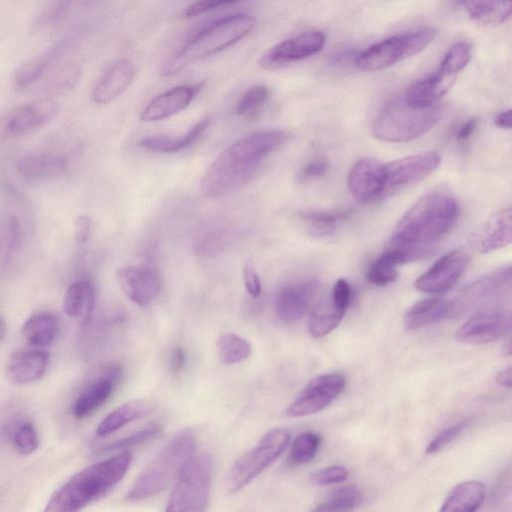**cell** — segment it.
<instances>
[{
	"instance_id": "cell-1",
	"label": "cell",
	"mask_w": 512,
	"mask_h": 512,
	"mask_svg": "<svg viewBox=\"0 0 512 512\" xmlns=\"http://www.w3.org/2000/svg\"><path fill=\"white\" fill-rule=\"evenodd\" d=\"M289 139L283 130H261L245 135L226 147L205 172L201 190L217 198L232 193L258 171L263 159Z\"/></svg>"
},
{
	"instance_id": "cell-2",
	"label": "cell",
	"mask_w": 512,
	"mask_h": 512,
	"mask_svg": "<svg viewBox=\"0 0 512 512\" xmlns=\"http://www.w3.org/2000/svg\"><path fill=\"white\" fill-rule=\"evenodd\" d=\"M459 214V204L449 193H427L399 220L391 236V247L407 251L412 261L423 258L452 229Z\"/></svg>"
},
{
	"instance_id": "cell-3",
	"label": "cell",
	"mask_w": 512,
	"mask_h": 512,
	"mask_svg": "<svg viewBox=\"0 0 512 512\" xmlns=\"http://www.w3.org/2000/svg\"><path fill=\"white\" fill-rule=\"evenodd\" d=\"M131 459L130 452L122 451L75 473L54 491L43 512H81L124 477Z\"/></svg>"
},
{
	"instance_id": "cell-4",
	"label": "cell",
	"mask_w": 512,
	"mask_h": 512,
	"mask_svg": "<svg viewBox=\"0 0 512 512\" xmlns=\"http://www.w3.org/2000/svg\"><path fill=\"white\" fill-rule=\"evenodd\" d=\"M196 434L192 428L178 431L146 466L129 489L126 499L135 502L168 488L194 457Z\"/></svg>"
},
{
	"instance_id": "cell-5",
	"label": "cell",
	"mask_w": 512,
	"mask_h": 512,
	"mask_svg": "<svg viewBox=\"0 0 512 512\" xmlns=\"http://www.w3.org/2000/svg\"><path fill=\"white\" fill-rule=\"evenodd\" d=\"M256 19L248 14H233L206 25L195 33L164 68L171 75L185 65L212 56L248 35L255 27Z\"/></svg>"
},
{
	"instance_id": "cell-6",
	"label": "cell",
	"mask_w": 512,
	"mask_h": 512,
	"mask_svg": "<svg viewBox=\"0 0 512 512\" xmlns=\"http://www.w3.org/2000/svg\"><path fill=\"white\" fill-rule=\"evenodd\" d=\"M444 107L426 108L409 105L403 95L385 105L373 124V135L385 142H407L431 130L443 117Z\"/></svg>"
},
{
	"instance_id": "cell-7",
	"label": "cell",
	"mask_w": 512,
	"mask_h": 512,
	"mask_svg": "<svg viewBox=\"0 0 512 512\" xmlns=\"http://www.w3.org/2000/svg\"><path fill=\"white\" fill-rule=\"evenodd\" d=\"M471 58V47L458 42L449 48L438 69L432 75L414 82L403 94L405 101L417 108L436 105L449 91L457 75L466 67Z\"/></svg>"
},
{
	"instance_id": "cell-8",
	"label": "cell",
	"mask_w": 512,
	"mask_h": 512,
	"mask_svg": "<svg viewBox=\"0 0 512 512\" xmlns=\"http://www.w3.org/2000/svg\"><path fill=\"white\" fill-rule=\"evenodd\" d=\"M212 468L210 455L194 456L178 476L164 512H204L210 497Z\"/></svg>"
},
{
	"instance_id": "cell-9",
	"label": "cell",
	"mask_w": 512,
	"mask_h": 512,
	"mask_svg": "<svg viewBox=\"0 0 512 512\" xmlns=\"http://www.w3.org/2000/svg\"><path fill=\"white\" fill-rule=\"evenodd\" d=\"M433 28H421L400 33L375 43L356 58L358 69L379 71L423 51L435 38Z\"/></svg>"
},
{
	"instance_id": "cell-10",
	"label": "cell",
	"mask_w": 512,
	"mask_h": 512,
	"mask_svg": "<svg viewBox=\"0 0 512 512\" xmlns=\"http://www.w3.org/2000/svg\"><path fill=\"white\" fill-rule=\"evenodd\" d=\"M289 441L290 433L285 428L268 431L254 448L232 465L227 477L229 493H237L269 467L285 451Z\"/></svg>"
},
{
	"instance_id": "cell-11",
	"label": "cell",
	"mask_w": 512,
	"mask_h": 512,
	"mask_svg": "<svg viewBox=\"0 0 512 512\" xmlns=\"http://www.w3.org/2000/svg\"><path fill=\"white\" fill-rule=\"evenodd\" d=\"M511 267H500L465 286L449 303V315L459 317L473 311L492 308L511 290Z\"/></svg>"
},
{
	"instance_id": "cell-12",
	"label": "cell",
	"mask_w": 512,
	"mask_h": 512,
	"mask_svg": "<svg viewBox=\"0 0 512 512\" xmlns=\"http://www.w3.org/2000/svg\"><path fill=\"white\" fill-rule=\"evenodd\" d=\"M346 380L339 373H325L313 378L287 407L289 417H303L320 412L344 390Z\"/></svg>"
},
{
	"instance_id": "cell-13",
	"label": "cell",
	"mask_w": 512,
	"mask_h": 512,
	"mask_svg": "<svg viewBox=\"0 0 512 512\" xmlns=\"http://www.w3.org/2000/svg\"><path fill=\"white\" fill-rule=\"evenodd\" d=\"M441 162L435 151L409 155L383 164L384 195L415 184L433 173Z\"/></svg>"
},
{
	"instance_id": "cell-14",
	"label": "cell",
	"mask_w": 512,
	"mask_h": 512,
	"mask_svg": "<svg viewBox=\"0 0 512 512\" xmlns=\"http://www.w3.org/2000/svg\"><path fill=\"white\" fill-rule=\"evenodd\" d=\"M59 103L50 97L33 100L14 107L2 123L6 135L19 136L42 128L55 119Z\"/></svg>"
},
{
	"instance_id": "cell-15",
	"label": "cell",
	"mask_w": 512,
	"mask_h": 512,
	"mask_svg": "<svg viewBox=\"0 0 512 512\" xmlns=\"http://www.w3.org/2000/svg\"><path fill=\"white\" fill-rule=\"evenodd\" d=\"M351 290L348 282L338 279L328 297L319 301L311 310L308 331L314 338L332 332L342 321L350 304Z\"/></svg>"
},
{
	"instance_id": "cell-16",
	"label": "cell",
	"mask_w": 512,
	"mask_h": 512,
	"mask_svg": "<svg viewBox=\"0 0 512 512\" xmlns=\"http://www.w3.org/2000/svg\"><path fill=\"white\" fill-rule=\"evenodd\" d=\"M326 36L321 31H307L273 46L259 60L263 69H276L306 59L322 50Z\"/></svg>"
},
{
	"instance_id": "cell-17",
	"label": "cell",
	"mask_w": 512,
	"mask_h": 512,
	"mask_svg": "<svg viewBox=\"0 0 512 512\" xmlns=\"http://www.w3.org/2000/svg\"><path fill=\"white\" fill-rule=\"evenodd\" d=\"M510 328V313L501 308H488L476 312L457 330L458 341L485 344L502 338Z\"/></svg>"
},
{
	"instance_id": "cell-18",
	"label": "cell",
	"mask_w": 512,
	"mask_h": 512,
	"mask_svg": "<svg viewBox=\"0 0 512 512\" xmlns=\"http://www.w3.org/2000/svg\"><path fill=\"white\" fill-rule=\"evenodd\" d=\"M116 281L122 293L139 306L149 305L161 291L160 276L149 264L119 268Z\"/></svg>"
},
{
	"instance_id": "cell-19",
	"label": "cell",
	"mask_w": 512,
	"mask_h": 512,
	"mask_svg": "<svg viewBox=\"0 0 512 512\" xmlns=\"http://www.w3.org/2000/svg\"><path fill=\"white\" fill-rule=\"evenodd\" d=\"M468 261L467 254L460 249L444 254L417 278L414 283L415 288L431 294L447 291L461 277Z\"/></svg>"
},
{
	"instance_id": "cell-20",
	"label": "cell",
	"mask_w": 512,
	"mask_h": 512,
	"mask_svg": "<svg viewBox=\"0 0 512 512\" xmlns=\"http://www.w3.org/2000/svg\"><path fill=\"white\" fill-rule=\"evenodd\" d=\"M15 168L26 180L47 181L64 176L70 168V159L67 154L57 150H33L21 155Z\"/></svg>"
},
{
	"instance_id": "cell-21",
	"label": "cell",
	"mask_w": 512,
	"mask_h": 512,
	"mask_svg": "<svg viewBox=\"0 0 512 512\" xmlns=\"http://www.w3.org/2000/svg\"><path fill=\"white\" fill-rule=\"evenodd\" d=\"M348 188L362 203L384 196L383 164L368 157L356 161L348 174Z\"/></svg>"
},
{
	"instance_id": "cell-22",
	"label": "cell",
	"mask_w": 512,
	"mask_h": 512,
	"mask_svg": "<svg viewBox=\"0 0 512 512\" xmlns=\"http://www.w3.org/2000/svg\"><path fill=\"white\" fill-rule=\"evenodd\" d=\"M319 283L308 279L284 287L275 299V312L284 322L300 320L310 309L316 297Z\"/></svg>"
},
{
	"instance_id": "cell-23",
	"label": "cell",
	"mask_w": 512,
	"mask_h": 512,
	"mask_svg": "<svg viewBox=\"0 0 512 512\" xmlns=\"http://www.w3.org/2000/svg\"><path fill=\"white\" fill-rule=\"evenodd\" d=\"M202 87V83L180 85L159 94L145 106L140 119L155 122L181 112L190 105Z\"/></svg>"
},
{
	"instance_id": "cell-24",
	"label": "cell",
	"mask_w": 512,
	"mask_h": 512,
	"mask_svg": "<svg viewBox=\"0 0 512 512\" xmlns=\"http://www.w3.org/2000/svg\"><path fill=\"white\" fill-rule=\"evenodd\" d=\"M68 44L69 38L67 36L62 37L45 50L22 63L13 74V88L20 92L33 86L58 61L68 48Z\"/></svg>"
},
{
	"instance_id": "cell-25",
	"label": "cell",
	"mask_w": 512,
	"mask_h": 512,
	"mask_svg": "<svg viewBox=\"0 0 512 512\" xmlns=\"http://www.w3.org/2000/svg\"><path fill=\"white\" fill-rule=\"evenodd\" d=\"M136 69L128 59L115 62L97 81L91 98L97 105H106L121 95L134 81Z\"/></svg>"
},
{
	"instance_id": "cell-26",
	"label": "cell",
	"mask_w": 512,
	"mask_h": 512,
	"mask_svg": "<svg viewBox=\"0 0 512 512\" xmlns=\"http://www.w3.org/2000/svg\"><path fill=\"white\" fill-rule=\"evenodd\" d=\"M49 354L40 349L21 350L10 355L5 374L9 382L24 385L42 378L48 365Z\"/></svg>"
},
{
	"instance_id": "cell-27",
	"label": "cell",
	"mask_w": 512,
	"mask_h": 512,
	"mask_svg": "<svg viewBox=\"0 0 512 512\" xmlns=\"http://www.w3.org/2000/svg\"><path fill=\"white\" fill-rule=\"evenodd\" d=\"M120 375L121 370L118 367H112L89 384L73 403L74 417L77 419L89 417L101 407L111 396Z\"/></svg>"
},
{
	"instance_id": "cell-28",
	"label": "cell",
	"mask_w": 512,
	"mask_h": 512,
	"mask_svg": "<svg viewBox=\"0 0 512 512\" xmlns=\"http://www.w3.org/2000/svg\"><path fill=\"white\" fill-rule=\"evenodd\" d=\"M512 213L509 206L503 207L485 222L476 236V247L481 253H488L511 243Z\"/></svg>"
},
{
	"instance_id": "cell-29",
	"label": "cell",
	"mask_w": 512,
	"mask_h": 512,
	"mask_svg": "<svg viewBox=\"0 0 512 512\" xmlns=\"http://www.w3.org/2000/svg\"><path fill=\"white\" fill-rule=\"evenodd\" d=\"M486 497V486L477 480L457 484L447 495L438 512H477Z\"/></svg>"
},
{
	"instance_id": "cell-30",
	"label": "cell",
	"mask_w": 512,
	"mask_h": 512,
	"mask_svg": "<svg viewBox=\"0 0 512 512\" xmlns=\"http://www.w3.org/2000/svg\"><path fill=\"white\" fill-rule=\"evenodd\" d=\"M95 306V290L91 282L80 280L67 289L63 307L66 315L85 326L89 323Z\"/></svg>"
},
{
	"instance_id": "cell-31",
	"label": "cell",
	"mask_w": 512,
	"mask_h": 512,
	"mask_svg": "<svg viewBox=\"0 0 512 512\" xmlns=\"http://www.w3.org/2000/svg\"><path fill=\"white\" fill-rule=\"evenodd\" d=\"M155 404L146 399H134L117 407L106 415L96 428L100 437L108 436L121 429L128 423L151 413Z\"/></svg>"
},
{
	"instance_id": "cell-32",
	"label": "cell",
	"mask_w": 512,
	"mask_h": 512,
	"mask_svg": "<svg viewBox=\"0 0 512 512\" xmlns=\"http://www.w3.org/2000/svg\"><path fill=\"white\" fill-rule=\"evenodd\" d=\"M210 123L211 119L204 117L179 137L147 136L139 141V146L157 153H176L191 146L206 131Z\"/></svg>"
},
{
	"instance_id": "cell-33",
	"label": "cell",
	"mask_w": 512,
	"mask_h": 512,
	"mask_svg": "<svg viewBox=\"0 0 512 512\" xmlns=\"http://www.w3.org/2000/svg\"><path fill=\"white\" fill-rule=\"evenodd\" d=\"M448 315V302L437 297L427 298L409 308L405 314L404 323L409 330H417L442 321Z\"/></svg>"
},
{
	"instance_id": "cell-34",
	"label": "cell",
	"mask_w": 512,
	"mask_h": 512,
	"mask_svg": "<svg viewBox=\"0 0 512 512\" xmlns=\"http://www.w3.org/2000/svg\"><path fill=\"white\" fill-rule=\"evenodd\" d=\"M409 262L405 251L390 247L383 252L367 271V280L376 286H386L398 277L397 266Z\"/></svg>"
},
{
	"instance_id": "cell-35",
	"label": "cell",
	"mask_w": 512,
	"mask_h": 512,
	"mask_svg": "<svg viewBox=\"0 0 512 512\" xmlns=\"http://www.w3.org/2000/svg\"><path fill=\"white\" fill-rule=\"evenodd\" d=\"M58 332L57 317L50 312H40L28 318L22 327V335L33 347L52 343Z\"/></svg>"
},
{
	"instance_id": "cell-36",
	"label": "cell",
	"mask_w": 512,
	"mask_h": 512,
	"mask_svg": "<svg viewBox=\"0 0 512 512\" xmlns=\"http://www.w3.org/2000/svg\"><path fill=\"white\" fill-rule=\"evenodd\" d=\"M468 17L482 25L505 23L511 15L510 1H469L464 2Z\"/></svg>"
},
{
	"instance_id": "cell-37",
	"label": "cell",
	"mask_w": 512,
	"mask_h": 512,
	"mask_svg": "<svg viewBox=\"0 0 512 512\" xmlns=\"http://www.w3.org/2000/svg\"><path fill=\"white\" fill-rule=\"evenodd\" d=\"M70 1H51L43 5L33 17L31 29L37 34H47L57 30L68 18Z\"/></svg>"
},
{
	"instance_id": "cell-38",
	"label": "cell",
	"mask_w": 512,
	"mask_h": 512,
	"mask_svg": "<svg viewBox=\"0 0 512 512\" xmlns=\"http://www.w3.org/2000/svg\"><path fill=\"white\" fill-rule=\"evenodd\" d=\"M348 216V212L327 210H304L299 217L308 231L315 236H328L338 227L339 223Z\"/></svg>"
},
{
	"instance_id": "cell-39",
	"label": "cell",
	"mask_w": 512,
	"mask_h": 512,
	"mask_svg": "<svg viewBox=\"0 0 512 512\" xmlns=\"http://www.w3.org/2000/svg\"><path fill=\"white\" fill-rule=\"evenodd\" d=\"M22 234L19 218L12 213L0 216V267L5 266L13 257Z\"/></svg>"
},
{
	"instance_id": "cell-40",
	"label": "cell",
	"mask_w": 512,
	"mask_h": 512,
	"mask_svg": "<svg viewBox=\"0 0 512 512\" xmlns=\"http://www.w3.org/2000/svg\"><path fill=\"white\" fill-rule=\"evenodd\" d=\"M217 351L221 362L234 364L247 359L251 355L252 348L243 337L225 332L217 339Z\"/></svg>"
},
{
	"instance_id": "cell-41",
	"label": "cell",
	"mask_w": 512,
	"mask_h": 512,
	"mask_svg": "<svg viewBox=\"0 0 512 512\" xmlns=\"http://www.w3.org/2000/svg\"><path fill=\"white\" fill-rule=\"evenodd\" d=\"M82 69L78 63L68 62L59 67L47 80L45 90L51 95H65L72 91L81 78Z\"/></svg>"
},
{
	"instance_id": "cell-42",
	"label": "cell",
	"mask_w": 512,
	"mask_h": 512,
	"mask_svg": "<svg viewBox=\"0 0 512 512\" xmlns=\"http://www.w3.org/2000/svg\"><path fill=\"white\" fill-rule=\"evenodd\" d=\"M360 492L354 486H345L334 491L312 512H353L360 502Z\"/></svg>"
},
{
	"instance_id": "cell-43",
	"label": "cell",
	"mask_w": 512,
	"mask_h": 512,
	"mask_svg": "<svg viewBox=\"0 0 512 512\" xmlns=\"http://www.w3.org/2000/svg\"><path fill=\"white\" fill-rule=\"evenodd\" d=\"M269 96L270 90L263 84L250 87L237 102L236 115L243 118H253L264 107Z\"/></svg>"
},
{
	"instance_id": "cell-44",
	"label": "cell",
	"mask_w": 512,
	"mask_h": 512,
	"mask_svg": "<svg viewBox=\"0 0 512 512\" xmlns=\"http://www.w3.org/2000/svg\"><path fill=\"white\" fill-rule=\"evenodd\" d=\"M321 437L314 432H304L293 442L289 454V462L293 465H302L310 462L318 452Z\"/></svg>"
},
{
	"instance_id": "cell-45",
	"label": "cell",
	"mask_w": 512,
	"mask_h": 512,
	"mask_svg": "<svg viewBox=\"0 0 512 512\" xmlns=\"http://www.w3.org/2000/svg\"><path fill=\"white\" fill-rule=\"evenodd\" d=\"M12 444L19 454H32L39 446V436L35 426L31 422L22 423L13 435Z\"/></svg>"
},
{
	"instance_id": "cell-46",
	"label": "cell",
	"mask_w": 512,
	"mask_h": 512,
	"mask_svg": "<svg viewBox=\"0 0 512 512\" xmlns=\"http://www.w3.org/2000/svg\"><path fill=\"white\" fill-rule=\"evenodd\" d=\"M161 428L158 425H150L134 434H131L123 439H120L108 445L105 451L122 450L144 443L160 432Z\"/></svg>"
},
{
	"instance_id": "cell-47",
	"label": "cell",
	"mask_w": 512,
	"mask_h": 512,
	"mask_svg": "<svg viewBox=\"0 0 512 512\" xmlns=\"http://www.w3.org/2000/svg\"><path fill=\"white\" fill-rule=\"evenodd\" d=\"M349 476V470L341 465H332L315 471L311 481L319 486H327L343 482Z\"/></svg>"
},
{
	"instance_id": "cell-48",
	"label": "cell",
	"mask_w": 512,
	"mask_h": 512,
	"mask_svg": "<svg viewBox=\"0 0 512 512\" xmlns=\"http://www.w3.org/2000/svg\"><path fill=\"white\" fill-rule=\"evenodd\" d=\"M465 421L449 426L439 432L427 445L426 454H436L451 443L466 427Z\"/></svg>"
},
{
	"instance_id": "cell-49",
	"label": "cell",
	"mask_w": 512,
	"mask_h": 512,
	"mask_svg": "<svg viewBox=\"0 0 512 512\" xmlns=\"http://www.w3.org/2000/svg\"><path fill=\"white\" fill-rule=\"evenodd\" d=\"M328 163L322 159H316L304 165L297 177L301 182H307L323 177L328 170Z\"/></svg>"
},
{
	"instance_id": "cell-50",
	"label": "cell",
	"mask_w": 512,
	"mask_h": 512,
	"mask_svg": "<svg viewBox=\"0 0 512 512\" xmlns=\"http://www.w3.org/2000/svg\"><path fill=\"white\" fill-rule=\"evenodd\" d=\"M243 279L248 294L253 298L258 297L261 293V281L254 264L250 261L246 262L243 268Z\"/></svg>"
},
{
	"instance_id": "cell-51",
	"label": "cell",
	"mask_w": 512,
	"mask_h": 512,
	"mask_svg": "<svg viewBox=\"0 0 512 512\" xmlns=\"http://www.w3.org/2000/svg\"><path fill=\"white\" fill-rule=\"evenodd\" d=\"M236 3H237L236 1H199V2H195L192 5H190L189 7H187V9L185 11V16L186 17H195V16H198L200 14H203V13H206V12H209L212 10L225 8L227 6L229 7Z\"/></svg>"
},
{
	"instance_id": "cell-52",
	"label": "cell",
	"mask_w": 512,
	"mask_h": 512,
	"mask_svg": "<svg viewBox=\"0 0 512 512\" xmlns=\"http://www.w3.org/2000/svg\"><path fill=\"white\" fill-rule=\"evenodd\" d=\"M92 231V221L86 215H78L74 219V237L77 243L84 244L88 241Z\"/></svg>"
},
{
	"instance_id": "cell-53",
	"label": "cell",
	"mask_w": 512,
	"mask_h": 512,
	"mask_svg": "<svg viewBox=\"0 0 512 512\" xmlns=\"http://www.w3.org/2000/svg\"><path fill=\"white\" fill-rule=\"evenodd\" d=\"M477 123L478 120L476 117L469 118L464 122L456 133V141L461 145L465 144L474 133Z\"/></svg>"
},
{
	"instance_id": "cell-54",
	"label": "cell",
	"mask_w": 512,
	"mask_h": 512,
	"mask_svg": "<svg viewBox=\"0 0 512 512\" xmlns=\"http://www.w3.org/2000/svg\"><path fill=\"white\" fill-rule=\"evenodd\" d=\"M185 360H186V357H185V353H184L183 349L180 347L175 348L172 351L171 356H170L171 370L174 373L181 372L185 365Z\"/></svg>"
},
{
	"instance_id": "cell-55",
	"label": "cell",
	"mask_w": 512,
	"mask_h": 512,
	"mask_svg": "<svg viewBox=\"0 0 512 512\" xmlns=\"http://www.w3.org/2000/svg\"><path fill=\"white\" fill-rule=\"evenodd\" d=\"M494 124L502 129H510L511 128V109L502 111L499 113L495 119Z\"/></svg>"
},
{
	"instance_id": "cell-56",
	"label": "cell",
	"mask_w": 512,
	"mask_h": 512,
	"mask_svg": "<svg viewBox=\"0 0 512 512\" xmlns=\"http://www.w3.org/2000/svg\"><path fill=\"white\" fill-rule=\"evenodd\" d=\"M496 381L503 387H511V367L502 370L496 377Z\"/></svg>"
},
{
	"instance_id": "cell-57",
	"label": "cell",
	"mask_w": 512,
	"mask_h": 512,
	"mask_svg": "<svg viewBox=\"0 0 512 512\" xmlns=\"http://www.w3.org/2000/svg\"><path fill=\"white\" fill-rule=\"evenodd\" d=\"M8 332V327L5 320L0 317V343L4 340Z\"/></svg>"
}]
</instances>
